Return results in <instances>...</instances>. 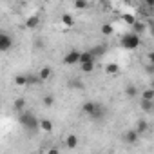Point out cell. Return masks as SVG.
Masks as SVG:
<instances>
[{"label":"cell","mask_w":154,"mask_h":154,"mask_svg":"<svg viewBox=\"0 0 154 154\" xmlns=\"http://www.w3.org/2000/svg\"><path fill=\"white\" fill-rule=\"evenodd\" d=\"M87 6H89L87 0H76V2H74V8H76V9H85Z\"/></svg>","instance_id":"24"},{"label":"cell","mask_w":154,"mask_h":154,"mask_svg":"<svg viewBox=\"0 0 154 154\" xmlns=\"http://www.w3.org/2000/svg\"><path fill=\"white\" fill-rule=\"evenodd\" d=\"M38 24H40V17L38 15H31L27 20H26V29H36L38 27Z\"/></svg>","instance_id":"9"},{"label":"cell","mask_w":154,"mask_h":154,"mask_svg":"<svg viewBox=\"0 0 154 154\" xmlns=\"http://www.w3.org/2000/svg\"><path fill=\"white\" fill-rule=\"evenodd\" d=\"M112 31H114V29H112L111 24H103V26H102V33H103L105 36H107V35H112Z\"/></svg>","instance_id":"25"},{"label":"cell","mask_w":154,"mask_h":154,"mask_svg":"<svg viewBox=\"0 0 154 154\" xmlns=\"http://www.w3.org/2000/svg\"><path fill=\"white\" fill-rule=\"evenodd\" d=\"M138 45H140V35L125 33L122 36V47H125V49H136Z\"/></svg>","instance_id":"2"},{"label":"cell","mask_w":154,"mask_h":154,"mask_svg":"<svg viewBox=\"0 0 154 154\" xmlns=\"http://www.w3.org/2000/svg\"><path fill=\"white\" fill-rule=\"evenodd\" d=\"M89 62H96V58L91 54V51H84V53H80V60H78V63H89Z\"/></svg>","instance_id":"12"},{"label":"cell","mask_w":154,"mask_h":154,"mask_svg":"<svg viewBox=\"0 0 154 154\" xmlns=\"http://www.w3.org/2000/svg\"><path fill=\"white\" fill-rule=\"evenodd\" d=\"M138 138H140V134H138L134 129H131V131H125V134H123V141H125V143H129V145L136 143V141H138Z\"/></svg>","instance_id":"5"},{"label":"cell","mask_w":154,"mask_h":154,"mask_svg":"<svg viewBox=\"0 0 154 154\" xmlns=\"http://www.w3.org/2000/svg\"><path fill=\"white\" fill-rule=\"evenodd\" d=\"M15 111L17 112H24L26 111V98H17L15 100Z\"/></svg>","instance_id":"15"},{"label":"cell","mask_w":154,"mask_h":154,"mask_svg":"<svg viewBox=\"0 0 154 154\" xmlns=\"http://www.w3.org/2000/svg\"><path fill=\"white\" fill-rule=\"evenodd\" d=\"M145 27H147V26H145L143 22H138V20H136V22L132 24V33H134V35H138V33L141 35V33L145 31Z\"/></svg>","instance_id":"17"},{"label":"cell","mask_w":154,"mask_h":154,"mask_svg":"<svg viewBox=\"0 0 154 154\" xmlns=\"http://www.w3.org/2000/svg\"><path fill=\"white\" fill-rule=\"evenodd\" d=\"M82 67V72H93L94 71V62H89V63H80Z\"/></svg>","instance_id":"20"},{"label":"cell","mask_w":154,"mask_h":154,"mask_svg":"<svg viewBox=\"0 0 154 154\" xmlns=\"http://www.w3.org/2000/svg\"><path fill=\"white\" fill-rule=\"evenodd\" d=\"M18 120H20V123L24 125V129H27L29 132H35V131L38 129V118H36L33 112H29V111L20 112Z\"/></svg>","instance_id":"1"},{"label":"cell","mask_w":154,"mask_h":154,"mask_svg":"<svg viewBox=\"0 0 154 154\" xmlns=\"http://www.w3.org/2000/svg\"><path fill=\"white\" fill-rule=\"evenodd\" d=\"M78 60H80V51H69L65 56H63V63H67V65H74V63H78Z\"/></svg>","instance_id":"4"},{"label":"cell","mask_w":154,"mask_h":154,"mask_svg":"<svg viewBox=\"0 0 154 154\" xmlns=\"http://www.w3.org/2000/svg\"><path fill=\"white\" fill-rule=\"evenodd\" d=\"M53 103H54V96H53V94L44 96V105H45V107H53Z\"/></svg>","instance_id":"23"},{"label":"cell","mask_w":154,"mask_h":154,"mask_svg":"<svg viewBox=\"0 0 154 154\" xmlns=\"http://www.w3.org/2000/svg\"><path fill=\"white\" fill-rule=\"evenodd\" d=\"M38 129H40V131H44V132H51V131H53V122L44 118V120H40V122H38Z\"/></svg>","instance_id":"13"},{"label":"cell","mask_w":154,"mask_h":154,"mask_svg":"<svg viewBox=\"0 0 154 154\" xmlns=\"http://www.w3.org/2000/svg\"><path fill=\"white\" fill-rule=\"evenodd\" d=\"M138 134H143V132H147L149 131V123L145 122V120H140L138 122V125H136V129H134Z\"/></svg>","instance_id":"16"},{"label":"cell","mask_w":154,"mask_h":154,"mask_svg":"<svg viewBox=\"0 0 154 154\" xmlns=\"http://www.w3.org/2000/svg\"><path fill=\"white\" fill-rule=\"evenodd\" d=\"M125 94H127L129 98H136V96H138V89H136L134 85H127V87H125Z\"/></svg>","instance_id":"18"},{"label":"cell","mask_w":154,"mask_h":154,"mask_svg":"<svg viewBox=\"0 0 154 154\" xmlns=\"http://www.w3.org/2000/svg\"><path fill=\"white\" fill-rule=\"evenodd\" d=\"M78 136H76V134H69L67 138H65V145H67V149H76V147H78Z\"/></svg>","instance_id":"11"},{"label":"cell","mask_w":154,"mask_h":154,"mask_svg":"<svg viewBox=\"0 0 154 154\" xmlns=\"http://www.w3.org/2000/svg\"><path fill=\"white\" fill-rule=\"evenodd\" d=\"M96 105H98V102H91V100H89V102H85V103L82 105V112L91 118L93 112H94V109H96Z\"/></svg>","instance_id":"7"},{"label":"cell","mask_w":154,"mask_h":154,"mask_svg":"<svg viewBox=\"0 0 154 154\" xmlns=\"http://www.w3.org/2000/svg\"><path fill=\"white\" fill-rule=\"evenodd\" d=\"M62 24H63V26H67V27H71V26L74 24V20H72V17H71V15H67V13H65V15H62Z\"/></svg>","instance_id":"19"},{"label":"cell","mask_w":154,"mask_h":154,"mask_svg":"<svg viewBox=\"0 0 154 154\" xmlns=\"http://www.w3.org/2000/svg\"><path fill=\"white\" fill-rule=\"evenodd\" d=\"M36 76H38V80H40V82H45V80H49L51 76H53V69H51L49 65H45V67H42V69L38 71Z\"/></svg>","instance_id":"6"},{"label":"cell","mask_w":154,"mask_h":154,"mask_svg":"<svg viewBox=\"0 0 154 154\" xmlns=\"http://www.w3.org/2000/svg\"><path fill=\"white\" fill-rule=\"evenodd\" d=\"M105 53H107V45H105V44H98L96 47L91 49V54H93L94 58H100V56H103Z\"/></svg>","instance_id":"10"},{"label":"cell","mask_w":154,"mask_h":154,"mask_svg":"<svg viewBox=\"0 0 154 154\" xmlns=\"http://www.w3.org/2000/svg\"><path fill=\"white\" fill-rule=\"evenodd\" d=\"M11 47H13V38H11L8 33H2V31H0V51L6 53V51H9Z\"/></svg>","instance_id":"3"},{"label":"cell","mask_w":154,"mask_h":154,"mask_svg":"<svg viewBox=\"0 0 154 154\" xmlns=\"http://www.w3.org/2000/svg\"><path fill=\"white\" fill-rule=\"evenodd\" d=\"M122 18H123V22H125V24H129V26H132V24L136 22V18H134V15H123Z\"/></svg>","instance_id":"26"},{"label":"cell","mask_w":154,"mask_h":154,"mask_svg":"<svg viewBox=\"0 0 154 154\" xmlns=\"http://www.w3.org/2000/svg\"><path fill=\"white\" fill-rule=\"evenodd\" d=\"M141 102H154V89H145L141 94Z\"/></svg>","instance_id":"14"},{"label":"cell","mask_w":154,"mask_h":154,"mask_svg":"<svg viewBox=\"0 0 154 154\" xmlns=\"http://www.w3.org/2000/svg\"><path fill=\"white\" fill-rule=\"evenodd\" d=\"M141 109L145 112H152L154 111V102H141Z\"/></svg>","instance_id":"21"},{"label":"cell","mask_w":154,"mask_h":154,"mask_svg":"<svg viewBox=\"0 0 154 154\" xmlns=\"http://www.w3.org/2000/svg\"><path fill=\"white\" fill-rule=\"evenodd\" d=\"M71 87L72 89H84V84L80 80H71Z\"/></svg>","instance_id":"27"},{"label":"cell","mask_w":154,"mask_h":154,"mask_svg":"<svg viewBox=\"0 0 154 154\" xmlns=\"http://www.w3.org/2000/svg\"><path fill=\"white\" fill-rule=\"evenodd\" d=\"M105 71H107V72H109V74H116V72H118V71H120V67H118V65H116V63H109V65H107V67H105Z\"/></svg>","instance_id":"22"},{"label":"cell","mask_w":154,"mask_h":154,"mask_svg":"<svg viewBox=\"0 0 154 154\" xmlns=\"http://www.w3.org/2000/svg\"><path fill=\"white\" fill-rule=\"evenodd\" d=\"M47 154H60V150H58V149H49Z\"/></svg>","instance_id":"28"},{"label":"cell","mask_w":154,"mask_h":154,"mask_svg":"<svg viewBox=\"0 0 154 154\" xmlns=\"http://www.w3.org/2000/svg\"><path fill=\"white\" fill-rule=\"evenodd\" d=\"M15 84H17L18 87H27V85H29V74H24V72L17 74V76H15Z\"/></svg>","instance_id":"8"}]
</instances>
